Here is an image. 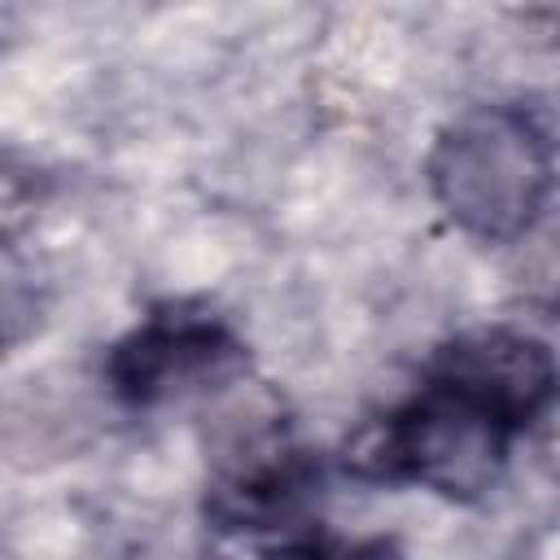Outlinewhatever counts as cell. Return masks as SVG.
Segmentation results:
<instances>
[{
	"mask_svg": "<svg viewBox=\"0 0 560 560\" xmlns=\"http://www.w3.org/2000/svg\"><path fill=\"white\" fill-rule=\"evenodd\" d=\"M429 188L468 236L516 241L547 206L551 144L525 109L477 105L433 140Z\"/></svg>",
	"mask_w": 560,
	"mask_h": 560,
	"instance_id": "6da1fadb",
	"label": "cell"
},
{
	"mask_svg": "<svg viewBox=\"0 0 560 560\" xmlns=\"http://www.w3.org/2000/svg\"><path fill=\"white\" fill-rule=\"evenodd\" d=\"M512 438L508 424L424 376L407 402L385 411V420L354 442L350 468L372 481H407L446 499H468L490 490Z\"/></svg>",
	"mask_w": 560,
	"mask_h": 560,
	"instance_id": "7a4b0ae2",
	"label": "cell"
},
{
	"mask_svg": "<svg viewBox=\"0 0 560 560\" xmlns=\"http://www.w3.org/2000/svg\"><path fill=\"white\" fill-rule=\"evenodd\" d=\"M319 486V464L293 433L267 416L241 424L219 446L206 481V516L219 529H276L289 525Z\"/></svg>",
	"mask_w": 560,
	"mask_h": 560,
	"instance_id": "3957f363",
	"label": "cell"
},
{
	"mask_svg": "<svg viewBox=\"0 0 560 560\" xmlns=\"http://www.w3.org/2000/svg\"><path fill=\"white\" fill-rule=\"evenodd\" d=\"M424 376L455 389L512 433H525L560 398V359L547 341L521 328H468L433 354Z\"/></svg>",
	"mask_w": 560,
	"mask_h": 560,
	"instance_id": "277c9868",
	"label": "cell"
},
{
	"mask_svg": "<svg viewBox=\"0 0 560 560\" xmlns=\"http://www.w3.org/2000/svg\"><path fill=\"white\" fill-rule=\"evenodd\" d=\"M241 363V341L214 315L158 311L136 324L105 359L109 389L131 407H153L197 381H214Z\"/></svg>",
	"mask_w": 560,
	"mask_h": 560,
	"instance_id": "5b68a950",
	"label": "cell"
},
{
	"mask_svg": "<svg viewBox=\"0 0 560 560\" xmlns=\"http://www.w3.org/2000/svg\"><path fill=\"white\" fill-rule=\"evenodd\" d=\"M271 560H402V551L394 538L372 534V538H306Z\"/></svg>",
	"mask_w": 560,
	"mask_h": 560,
	"instance_id": "8992f818",
	"label": "cell"
}]
</instances>
